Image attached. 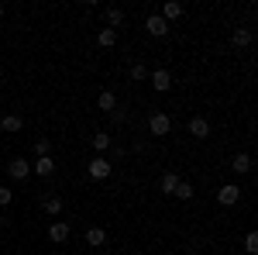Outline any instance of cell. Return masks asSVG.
<instances>
[{"label": "cell", "instance_id": "20", "mask_svg": "<svg viewBox=\"0 0 258 255\" xmlns=\"http://www.w3.org/2000/svg\"><path fill=\"white\" fill-rule=\"evenodd\" d=\"M90 141H93V148H97V156H100V152H107V148H110V135H103V131H100V135H93Z\"/></svg>", "mask_w": 258, "mask_h": 255}, {"label": "cell", "instance_id": "14", "mask_svg": "<svg viewBox=\"0 0 258 255\" xmlns=\"http://www.w3.org/2000/svg\"><path fill=\"white\" fill-rule=\"evenodd\" d=\"M31 169H35L38 176H52V173H55V162H52V159H48V156H41L38 162L31 166Z\"/></svg>", "mask_w": 258, "mask_h": 255}, {"label": "cell", "instance_id": "27", "mask_svg": "<svg viewBox=\"0 0 258 255\" xmlns=\"http://www.w3.org/2000/svg\"><path fill=\"white\" fill-rule=\"evenodd\" d=\"M186 255H197V252H186Z\"/></svg>", "mask_w": 258, "mask_h": 255}, {"label": "cell", "instance_id": "7", "mask_svg": "<svg viewBox=\"0 0 258 255\" xmlns=\"http://www.w3.org/2000/svg\"><path fill=\"white\" fill-rule=\"evenodd\" d=\"M152 86H155L159 93H165V90L172 86V76H169L165 69H155V73H152Z\"/></svg>", "mask_w": 258, "mask_h": 255}, {"label": "cell", "instance_id": "17", "mask_svg": "<svg viewBox=\"0 0 258 255\" xmlns=\"http://www.w3.org/2000/svg\"><path fill=\"white\" fill-rule=\"evenodd\" d=\"M107 24L117 31V24H124V11L120 7H107Z\"/></svg>", "mask_w": 258, "mask_h": 255}, {"label": "cell", "instance_id": "4", "mask_svg": "<svg viewBox=\"0 0 258 255\" xmlns=\"http://www.w3.org/2000/svg\"><path fill=\"white\" fill-rule=\"evenodd\" d=\"M217 200L224 203V207H231V203H238V200H241V190L234 186V183H227V186H220V190H217Z\"/></svg>", "mask_w": 258, "mask_h": 255}, {"label": "cell", "instance_id": "21", "mask_svg": "<svg viewBox=\"0 0 258 255\" xmlns=\"http://www.w3.org/2000/svg\"><path fill=\"white\" fill-rule=\"evenodd\" d=\"M172 196H182V200H189V196H193V186H189L186 179H179V186H176V193H172Z\"/></svg>", "mask_w": 258, "mask_h": 255}, {"label": "cell", "instance_id": "15", "mask_svg": "<svg viewBox=\"0 0 258 255\" xmlns=\"http://www.w3.org/2000/svg\"><path fill=\"white\" fill-rule=\"evenodd\" d=\"M0 128H4V131H21V128H24V118H21V114H7V118L0 121Z\"/></svg>", "mask_w": 258, "mask_h": 255}, {"label": "cell", "instance_id": "5", "mask_svg": "<svg viewBox=\"0 0 258 255\" xmlns=\"http://www.w3.org/2000/svg\"><path fill=\"white\" fill-rule=\"evenodd\" d=\"M28 173H31V166H28L24 159H11V162H7V176L11 179H24Z\"/></svg>", "mask_w": 258, "mask_h": 255}, {"label": "cell", "instance_id": "6", "mask_svg": "<svg viewBox=\"0 0 258 255\" xmlns=\"http://www.w3.org/2000/svg\"><path fill=\"white\" fill-rule=\"evenodd\" d=\"M48 238H52L55 245H62V241H69V224H66V221H55V224L48 228Z\"/></svg>", "mask_w": 258, "mask_h": 255}, {"label": "cell", "instance_id": "9", "mask_svg": "<svg viewBox=\"0 0 258 255\" xmlns=\"http://www.w3.org/2000/svg\"><path fill=\"white\" fill-rule=\"evenodd\" d=\"M97 107H100V111H107V114H110V111H117V97H114L110 90H100V97H97Z\"/></svg>", "mask_w": 258, "mask_h": 255}, {"label": "cell", "instance_id": "24", "mask_svg": "<svg viewBox=\"0 0 258 255\" xmlns=\"http://www.w3.org/2000/svg\"><path fill=\"white\" fill-rule=\"evenodd\" d=\"M131 79H148V69H145V66H141V62H135V66H131Z\"/></svg>", "mask_w": 258, "mask_h": 255}, {"label": "cell", "instance_id": "22", "mask_svg": "<svg viewBox=\"0 0 258 255\" xmlns=\"http://www.w3.org/2000/svg\"><path fill=\"white\" fill-rule=\"evenodd\" d=\"M35 152H38V159L48 156V152H52V141H48V138H38V141H35Z\"/></svg>", "mask_w": 258, "mask_h": 255}, {"label": "cell", "instance_id": "16", "mask_svg": "<svg viewBox=\"0 0 258 255\" xmlns=\"http://www.w3.org/2000/svg\"><path fill=\"white\" fill-rule=\"evenodd\" d=\"M251 38H255V35H251V31H248V28H238V31H234V35H231V41H234V45H238V48H244V45H251Z\"/></svg>", "mask_w": 258, "mask_h": 255}, {"label": "cell", "instance_id": "13", "mask_svg": "<svg viewBox=\"0 0 258 255\" xmlns=\"http://www.w3.org/2000/svg\"><path fill=\"white\" fill-rule=\"evenodd\" d=\"M162 18H165V21H176V18H182V4H176V0L162 4Z\"/></svg>", "mask_w": 258, "mask_h": 255}, {"label": "cell", "instance_id": "12", "mask_svg": "<svg viewBox=\"0 0 258 255\" xmlns=\"http://www.w3.org/2000/svg\"><path fill=\"white\" fill-rule=\"evenodd\" d=\"M86 241H90L93 248H103V245H107V231H103V228H90V231H86Z\"/></svg>", "mask_w": 258, "mask_h": 255}, {"label": "cell", "instance_id": "19", "mask_svg": "<svg viewBox=\"0 0 258 255\" xmlns=\"http://www.w3.org/2000/svg\"><path fill=\"white\" fill-rule=\"evenodd\" d=\"M41 207H45V214H59V211H62V200H59V196H45V200H41Z\"/></svg>", "mask_w": 258, "mask_h": 255}, {"label": "cell", "instance_id": "23", "mask_svg": "<svg viewBox=\"0 0 258 255\" xmlns=\"http://www.w3.org/2000/svg\"><path fill=\"white\" fill-rule=\"evenodd\" d=\"M244 252H248V255H255V252H258V235H255V231L244 238Z\"/></svg>", "mask_w": 258, "mask_h": 255}, {"label": "cell", "instance_id": "25", "mask_svg": "<svg viewBox=\"0 0 258 255\" xmlns=\"http://www.w3.org/2000/svg\"><path fill=\"white\" fill-rule=\"evenodd\" d=\"M11 200H14V193H11V190H7V186H0V207H7V203H11Z\"/></svg>", "mask_w": 258, "mask_h": 255}, {"label": "cell", "instance_id": "2", "mask_svg": "<svg viewBox=\"0 0 258 255\" xmlns=\"http://www.w3.org/2000/svg\"><path fill=\"white\" fill-rule=\"evenodd\" d=\"M110 169H114V166H110V162H107L103 156L90 159V166H86V173H90L93 179H107V176H110Z\"/></svg>", "mask_w": 258, "mask_h": 255}, {"label": "cell", "instance_id": "1", "mask_svg": "<svg viewBox=\"0 0 258 255\" xmlns=\"http://www.w3.org/2000/svg\"><path fill=\"white\" fill-rule=\"evenodd\" d=\"M148 128H152V135H169V131H172V118H169V114H162V111H155V114H152V118H148Z\"/></svg>", "mask_w": 258, "mask_h": 255}, {"label": "cell", "instance_id": "26", "mask_svg": "<svg viewBox=\"0 0 258 255\" xmlns=\"http://www.w3.org/2000/svg\"><path fill=\"white\" fill-rule=\"evenodd\" d=\"M0 18H4V7H0Z\"/></svg>", "mask_w": 258, "mask_h": 255}, {"label": "cell", "instance_id": "10", "mask_svg": "<svg viewBox=\"0 0 258 255\" xmlns=\"http://www.w3.org/2000/svg\"><path fill=\"white\" fill-rule=\"evenodd\" d=\"M97 41H100V48H114V45H117V31H114V28H100Z\"/></svg>", "mask_w": 258, "mask_h": 255}, {"label": "cell", "instance_id": "18", "mask_svg": "<svg viewBox=\"0 0 258 255\" xmlns=\"http://www.w3.org/2000/svg\"><path fill=\"white\" fill-rule=\"evenodd\" d=\"M231 169H234V173H251V156H244V152L234 156V166H231Z\"/></svg>", "mask_w": 258, "mask_h": 255}, {"label": "cell", "instance_id": "3", "mask_svg": "<svg viewBox=\"0 0 258 255\" xmlns=\"http://www.w3.org/2000/svg\"><path fill=\"white\" fill-rule=\"evenodd\" d=\"M145 28H148V35H155V38H162V35H169V21L162 18V14H152V18L145 21Z\"/></svg>", "mask_w": 258, "mask_h": 255}, {"label": "cell", "instance_id": "11", "mask_svg": "<svg viewBox=\"0 0 258 255\" xmlns=\"http://www.w3.org/2000/svg\"><path fill=\"white\" fill-rule=\"evenodd\" d=\"M176 186H179V176H176V173H165V176L159 179V190H162V193H169V196L176 193Z\"/></svg>", "mask_w": 258, "mask_h": 255}, {"label": "cell", "instance_id": "8", "mask_svg": "<svg viewBox=\"0 0 258 255\" xmlns=\"http://www.w3.org/2000/svg\"><path fill=\"white\" fill-rule=\"evenodd\" d=\"M189 135H193V138H207V135H210V121H207V118H193V121H189Z\"/></svg>", "mask_w": 258, "mask_h": 255}]
</instances>
